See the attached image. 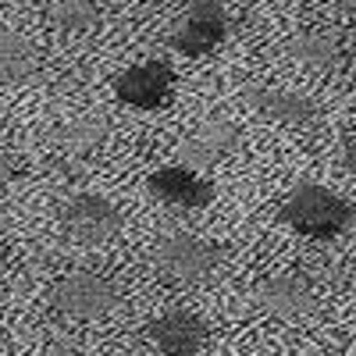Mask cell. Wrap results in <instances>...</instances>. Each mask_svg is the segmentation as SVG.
Returning <instances> with one entry per match:
<instances>
[{
  "instance_id": "obj_13",
  "label": "cell",
  "mask_w": 356,
  "mask_h": 356,
  "mask_svg": "<svg viewBox=\"0 0 356 356\" xmlns=\"http://www.w3.org/2000/svg\"><path fill=\"white\" fill-rule=\"evenodd\" d=\"M33 65H36V54H33V47H29V40L0 29V82L25 79L29 72H33Z\"/></svg>"
},
{
  "instance_id": "obj_11",
  "label": "cell",
  "mask_w": 356,
  "mask_h": 356,
  "mask_svg": "<svg viewBox=\"0 0 356 356\" xmlns=\"http://www.w3.org/2000/svg\"><path fill=\"white\" fill-rule=\"evenodd\" d=\"M289 57L296 65H303L310 72H332L342 65V40L328 29H314V33H300L285 43Z\"/></svg>"
},
{
  "instance_id": "obj_9",
  "label": "cell",
  "mask_w": 356,
  "mask_h": 356,
  "mask_svg": "<svg viewBox=\"0 0 356 356\" xmlns=\"http://www.w3.org/2000/svg\"><path fill=\"white\" fill-rule=\"evenodd\" d=\"M175 72L164 61H146V65H132L129 72H122L114 79V93L122 104L136 107V111H157L168 93H171Z\"/></svg>"
},
{
  "instance_id": "obj_17",
  "label": "cell",
  "mask_w": 356,
  "mask_h": 356,
  "mask_svg": "<svg viewBox=\"0 0 356 356\" xmlns=\"http://www.w3.org/2000/svg\"><path fill=\"white\" fill-rule=\"evenodd\" d=\"M342 168H346L349 175H356V139H349V143L342 146Z\"/></svg>"
},
{
  "instance_id": "obj_3",
  "label": "cell",
  "mask_w": 356,
  "mask_h": 356,
  "mask_svg": "<svg viewBox=\"0 0 356 356\" xmlns=\"http://www.w3.org/2000/svg\"><path fill=\"white\" fill-rule=\"evenodd\" d=\"M50 300H54V307L61 310L65 317L97 321V317H104V314H111L118 307V289L104 275L75 271V275H65L61 282L50 289Z\"/></svg>"
},
{
  "instance_id": "obj_20",
  "label": "cell",
  "mask_w": 356,
  "mask_h": 356,
  "mask_svg": "<svg viewBox=\"0 0 356 356\" xmlns=\"http://www.w3.org/2000/svg\"><path fill=\"white\" fill-rule=\"evenodd\" d=\"M4 264H8V250L0 246V271H4Z\"/></svg>"
},
{
  "instance_id": "obj_14",
  "label": "cell",
  "mask_w": 356,
  "mask_h": 356,
  "mask_svg": "<svg viewBox=\"0 0 356 356\" xmlns=\"http://www.w3.org/2000/svg\"><path fill=\"white\" fill-rule=\"evenodd\" d=\"M47 18L61 33H89L97 25V0H50Z\"/></svg>"
},
{
  "instance_id": "obj_4",
  "label": "cell",
  "mask_w": 356,
  "mask_h": 356,
  "mask_svg": "<svg viewBox=\"0 0 356 356\" xmlns=\"http://www.w3.org/2000/svg\"><path fill=\"white\" fill-rule=\"evenodd\" d=\"M228 33V15L221 0H196V4L168 29V47H175L186 57L211 54Z\"/></svg>"
},
{
  "instance_id": "obj_6",
  "label": "cell",
  "mask_w": 356,
  "mask_h": 356,
  "mask_svg": "<svg viewBox=\"0 0 356 356\" xmlns=\"http://www.w3.org/2000/svg\"><path fill=\"white\" fill-rule=\"evenodd\" d=\"M146 339H150L164 356H196L211 342L207 321L189 310H168L146 324Z\"/></svg>"
},
{
  "instance_id": "obj_18",
  "label": "cell",
  "mask_w": 356,
  "mask_h": 356,
  "mask_svg": "<svg viewBox=\"0 0 356 356\" xmlns=\"http://www.w3.org/2000/svg\"><path fill=\"white\" fill-rule=\"evenodd\" d=\"M43 356H79V353H75L72 346H50V349H47Z\"/></svg>"
},
{
  "instance_id": "obj_1",
  "label": "cell",
  "mask_w": 356,
  "mask_h": 356,
  "mask_svg": "<svg viewBox=\"0 0 356 356\" xmlns=\"http://www.w3.org/2000/svg\"><path fill=\"white\" fill-rule=\"evenodd\" d=\"M356 211L332 189L303 182L296 186L285 203H282V221L289 228H296L300 235H310V239H335L353 225Z\"/></svg>"
},
{
  "instance_id": "obj_12",
  "label": "cell",
  "mask_w": 356,
  "mask_h": 356,
  "mask_svg": "<svg viewBox=\"0 0 356 356\" xmlns=\"http://www.w3.org/2000/svg\"><path fill=\"white\" fill-rule=\"evenodd\" d=\"M111 136V125L104 114H79L72 118V122L61 129V143L68 146L72 154H93L100 150V146L107 143Z\"/></svg>"
},
{
  "instance_id": "obj_19",
  "label": "cell",
  "mask_w": 356,
  "mask_h": 356,
  "mask_svg": "<svg viewBox=\"0 0 356 356\" xmlns=\"http://www.w3.org/2000/svg\"><path fill=\"white\" fill-rule=\"evenodd\" d=\"M328 4H335V8H342V11L356 15V0H328Z\"/></svg>"
},
{
  "instance_id": "obj_7",
  "label": "cell",
  "mask_w": 356,
  "mask_h": 356,
  "mask_svg": "<svg viewBox=\"0 0 356 356\" xmlns=\"http://www.w3.org/2000/svg\"><path fill=\"white\" fill-rule=\"evenodd\" d=\"M253 300L264 314L292 321V317H307L317 310V292L303 275H271L257 282L253 289Z\"/></svg>"
},
{
  "instance_id": "obj_16",
  "label": "cell",
  "mask_w": 356,
  "mask_h": 356,
  "mask_svg": "<svg viewBox=\"0 0 356 356\" xmlns=\"http://www.w3.org/2000/svg\"><path fill=\"white\" fill-rule=\"evenodd\" d=\"M11 175H15V161H11L8 150H0V189L11 182Z\"/></svg>"
},
{
  "instance_id": "obj_8",
  "label": "cell",
  "mask_w": 356,
  "mask_h": 356,
  "mask_svg": "<svg viewBox=\"0 0 356 356\" xmlns=\"http://www.w3.org/2000/svg\"><path fill=\"white\" fill-rule=\"evenodd\" d=\"M243 100L264 114L267 122L285 125V129H307L317 118V104L307 93H296V89H271V86H243Z\"/></svg>"
},
{
  "instance_id": "obj_5",
  "label": "cell",
  "mask_w": 356,
  "mask_h": 356,
  "mask_svg": "<svg viewBox=\"0 0 356 356\" xmlns=\"http://www.w3.org/2000/svg\"><path fill=\"white\" fill-rule=\"evenodd\" d=\"M65 228L72 232V239L82 246H104L122 232V211L97 193H79L65 203Z\"/></svg>"
},
{
  "instance_id": "obj_2",
  "label": "cell",
  "mask_w": 356,
  "mask_h": 356,
  "mask_svg": "<svg viewBox=\"0 0 356 356\" xmlns=\"http://www.w3.org/2000/svg\"><path fill=\"white\" fill-rule=\"evenodd\" d=\"M221 246L200 239L189 232H171L154 246L157 267L175 282H203L221 267Z\"/></svg>"
},
{
  "instance_id": "obj_15",
  "label": "cell",
  "mask_w": 356,
  "mask_h": 356,
  "mask_svg": "<svg viewBox=\"0 0 356 356\" xmlns=\"http://www.w3.org/2000/svg\"><path fill=\"white\" fill-rule=\"evenodd\" d=\"M193 136H196V139H200L218 161L228 157V154H235V146H239V139H243L239 125L228 122V118H211V122H203Z\"/></svg>"
},
{
  "instance_id": "obj_10",
  "label": "cell",
  "mask_w": 356,
  "mask_h": 356,
  "mask_svg": "<svg viewBox=\"0 0 356 356\" xmlns=\"http://www.w3.org/2000/svg\"><path fill=\"white\" fill-rule=\"evenodd\" d=\"M150 193L168 203V207H178V211H200V207H207L214 200V186L207 182V178H200L196 171H186V168H161L150 175Z\"/></svg>"
}]
</instances>
